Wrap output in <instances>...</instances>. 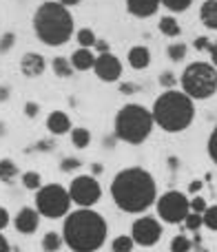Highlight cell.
Returning <instances> with one entry per match:
<instances>
[{"label":"cell","instance_id":"obj_1","mask_svg":"<svg viewBox=\"0 0 217 252\" xmlns=\"http://www.w3.org/2000/svg\"><path fill=\"white\" fill-rule=\"evenodd\" d=\"M111 199L122 213L144 215L157 201L155 177L142 166L122 168L111 182Z\"/></svg>","mask_w":217,"mask_h":252},{"label":"cell","instance_id":"obj_2","mask_svg":"<svg viewBox=\"0 0 217 252\" xmlns=\"http://www.w3.org/2000/svg\"><path fill=\"white\" fill-rule=\"evenodd\" d=\"M60 235L71 252H98L107 244L108 223L93 208H78L65 217Z\"/></svg>","mask_w":217,"mask_h":252},{"label":"cell","instance_id":"obj_3","mask_svg":"<svg viewBox=\"0 0 217 252\" xmlns=\"http://www.w3.org/2000/svg\"><path fill=\"white\" fill-rule=\"evenodd\" d=\"M34 33L47 47H62L73 35V13L58 0H47L34 13Z\"/></svg>","mask_w":217,"mask_h":252},{"label":"cell","instance_id":"obj_4","mask_svg":"<svg viewBox=\"0 0 217 252\" xmlns=\"http://www.w3.org/2000/svg\"><path fill=\"white\" fill-rule=\"evenodd\" d=\"M151 115L155 126H160L166 133H182L195 120V102L184 91L169 89L160 93L151 106Z\"/></svg>","mask_w":217,"mask_h":252},{"label":"cell","instance_id":"obj_5","mask_svg":"<svg viewBox=\"0 0 217 252\" xmlns=\"http://www.w3.org/2000/svg\"><path fill=\"white\" fill-rule=\"evenodd\" d=\"M153 126H155V122H153L151 109H146L142 104H135V102H129V104H124L115 113L113 135L120 142H126L131 146H140L153 133Z\"/></svg>","mask_w":217,"mask_h":252},{"label":"cell","instance_id":"obj_6","mask_svg":"<svg viewBox=\"0 0 217 252\" xmlns=\"http://www.w3.org/2000/svg\"><path fill=\"white\" fill-rule=\"evenodd\" d=\"M180 87L193 102L209 100L217 93V69L211 62H193L180 75Z\"/></svg>","mask_w":217,"mask_h":252},{"label":"cell","instance_id":"obj_7","mask_svg":"<svg viewBox=\"0 0 217 252\" xmlns=\"http://www.w3.org/2000/svg\"><path fill=\"white\" fill-rule=\"evenodd\" d=\"M36 210L40 217L65 219L71 213V197L62 184H47L36 190Z\"/></svg>","mask_w":217,"mask_h":252},{"label":"cell","instance_id":"obj_8","mask_svg":"<svg viewBox=\"0 0 217 252\" xmlns=\"http://www.w3.org/2000/svg\"><path fill=\"white\" fill-rule=\"evenodd\" d=\"M155 210H157V217L164 223H184L186 215L191 213V206H188V197L184 192L169 190L157 197Z\"/></svg>","mask_w":217,"mask_h":252},{"label":"cell","instance_id":"obj_9","mask_svg":"<svg viewBox=\"0 0 217 252\" xmlns=\"http://www.w3.org/2000/svg\"><path fill=\"white\" fill-rule=\"evenodd\" d=\"M67 190H69L71 204L80 206V208H93L102 199V186L93 175H78V177H73Z\"/></svg>","mask_w":217,"mask_h":252},{"label":"cell","instance_id":"obj_10","mask_svg":"<svg viewBox=\"0 0 217 252\" xmlns=\"http://www.w3.org/2000/svg\"><path fill=\"white\" fill-rule=\"evenodd\" d=\"M162 223L157 217L151 215H140L138 219L131 226V237H133L135 246H142V248H151L157 241L162 239Z\"/></svg>","mask_w":217,"mask_h":252},{"label":"cell","instance_id":"obj_11","mask_svg":"<svg viewBox=\"0 0 217 252\" xmlns=\"http://www.w3.org/2000/svg\"><path fill=\"white\" fill-rule=\"evenodd\" d=\"M122 60L113 53H102V56H96V64H93V73L102 80V82H117L122 78Z\"/></svg>","mask_w":217,"mask_h":252},{"label":"cell","instance_id":"obj_12","mask_svg":"<svg viewBox=\"0 0 217 252\" xmlns=\"http://www.w3.org/2000/svg\"><path fill=\"white\" fill-rule=\"evenodd\" d=\"M13 226H16V230L20 235H34L40 226V213L36 208H31V206H25L13 217Z\"/></svg>","mask_w":217,"mask_h":252},{"label":"cell","instance_id":"obj_13","mask_svg":"<svg viewBox=\"0 0 217 252\" xmlns=\"http://www.w3.org/2000/svg\"><path fill=\"white\" fill-rule=\"evenodd\" d=\"M44 69H47V60H44L42 53L29 51L22 56V60H20L22 75H27V78H38V75L44 73Z\"/></svg>","mask_w":217,"mask_h":252},{"label":"cell","instance_id":"obj_14","mask_svg":"<svg viewBox=\"0 0 217 252\" xmlns=\"http://www.w3.org/2000/svg\"><path fill=\"white\" fill-rule=\"evenodd\" d=\"M160 0H126V11L133 18H151L160 9Z\"/></svg>","mask_w":217,"mask_h":252},{"label":"cell","instance_id":"obj_15","mask_svg":"<svg viewBox=\"0 0 217 252\" xmlns=\"http://www.w3.org/2000/svg\"><path fill=\"white\" fill-rule=\"evenodd\" d=\"M126 60H129V66L133 71H144L151 64V51H148V47H144V44H135V47L129 49Z\"/></svg>","mask_w":217,"mask_h":252},{"label":"cell","instance_id":"obj_16","mask_svg":"<svg viewBox=\"0 0 217 252\" xmlns=\"http://www.w3.org/2000/svg\"><path fill=\"white\" fill-rule=\"evenodd\" d=\"M71 118L65 113V111H51L47 118V130L51 135H65L71 133Z\"/></svg>","mask_w":217,"mask_h":252},{"label":"cell","instance_id":"obj_17","mask_svg":"<svg viewBox=\"0 0 217 252\" xmlns=\"http://www.w3.org/2000/svg\"><path fill=\"white\" fill-rule=\"evenodd\" d=\"M71 60V66H73V71H91L93 64H96V53H93V49H75L73 56L69 58Z\"/></svg>","mask_w":217,"mask_h":252},{"label":"cell","instance_id":"obj_18","mask_svg":"<svg viewBox=\"0 0 217 252\" xmlns=\"http://www.w3.org/2000/svg\"><path fill=\"white\" fill-rule=\"evenodd\" d=\"M200 20L206 29L217 31V0H204V2H202Z\"/></svg>","mask_w":217,"mask_h":252},{"label":"cell","instance_id":"obj_19","mask_svg":"<svg viewBox=\"0 0 217 252\" xmlns=\"http://www.w3.org/2000/svg\"><path fill=\"white\" fill-rule=\"evenodd\" d=\"M157 29L166 38H180V33H182V27H180L175 16H162L160 22H157Z\"/></svg>","mask_w":217,"mask_h":252},{"label":"cell","instance_id":"obj_20","mask_svg":"<svg viewBox=\"0 0 217 252\" xmlns=\"http://www.w3.org/2000/svg\"><path fill=\"white\" fill-rule=\"evenodd\" d=\"M69 137H71V144H73L75 148H87L89 144H91V130L84 128V126H73Z\"/></svg>","mask_w":217,"mask_h":252},{"label":"cell","instance_id":"obj_21","mask_svg":"<svg viewBox=\"0 0 217 252\" xmlns=\"http://www.w3.org/2000/svg\"><path fill=\"white\" fill-rule=\"evenodd\" d=\"M18 175H20V170H18L16 161H11V159H0V182L13 184Z\"/></svg>","mask_w":217,"mask_h":252},{"label":"cell","instance_id":"obj_22","mask_svg":"<svg viewBox=\"0 0 217 252\" xmlns=\"http://www.w3.org/2000/svg\"><path fill=\"white\" fill-rule=\"evenodd\" d=\"M75 40H78V44L82 49H93L96 42H98V35L91 27H82V29L75 31Z\"/></svg>","mask_w":217,"mask_h":252},{"label":"cell","instance_id":"obj_23","mask_svg":"<svg viewBox=\"0 0 217 252\" xmlns=\"http://www.w3.org/2000/svg\"><path fill=\"white\" fill-rule=\"evenodd\" d=\"M51 69H53V73H56L58 78H71V75H73V66H71L69 58H62V56L53 58Z\"/></svg>","mask_w":217,"mask_h":252},{"label":"cell","instance_id":"obj_24","mask_svg":"<svg viewBox=\"0 0 217 252\" xmlns=\"http://www.w3.org/2000/svg\"><path fill=\"white\" fill-rule=\"evenodd\" d=\"M62 246H65V239H62V235H58V232H47V235L42 237L44 252H58Z\"/></svg>","mask_w":217,"mask_h":252},{"label":"cell","instance_id":"obj_25","mask_svg":"<svg viewBox=\"0 0 217 252\" xmlns=\"http://www.w3.org/2000/svg\"><path fill=\"white\" fill-rule=\"evenodd\" d=\"M186 53H188V44L184 42H171L166 47V56H169L171 62H182L186 58Z\"/></svg>","mask_w":217,"mask_h":252},{"label":"cell","instance_id":"obj_26","mask_svg":"<svg viewBox=\"0 0 217 252\" xmlns=\"http://www.w3.org/2000/svg\"><path fill=\"white\" fill-rule=\"evenodd\" d=\"M135 241L131 235H117L115 239L111 241V250L113 252H133Z\"/></svg>","mask_w":217,"mask_h":252},{"label":"cell","instance_id":"obj_27","mask_svg":"<svg viewBox=\"0 0 217 252\" xmlns=\"http://www.w3.org/2000/svg\"><path fill=\"white\" fill-rule=\"evenodd\" d=\"M22 186L27 188V190H38V188H42V177H40V173H36V170H27V173H22Z\"/></svg>","mask_w":217,"mask_h":252},{"label":"cell","instance_id":"obj_28","mask_svg":"<svg viewBox=\"0 0 217 252\" xmlns=\"http://www.w3.org/2000/svg\"><path fill=\"white\" fill-rule=\"evenodd\" d=\"M193 241L186 235H175L171 239V252H191Z\"/></svg>","mask_w":217,"mask_h":252},{"label":"cell","instance_id":"obj_29","mask_svg":"<svg viewBox=\"0 0 217 252\" xmlns=\"http://www.w3.org/2000/svg\"><path fill=\"white\" fill-rule=\"evenodd\" d=\"M162 4H164L169 11H173V13H182V11H186L188 7L193 4V0H160Z\"/></svg>","mask_w":217,"mask_h":252},{"label":"cell","instance_id":"obj_30","mask_svg":"<svg viewBox=\"0 0 217 252\" xmlns=\"http://www.w3.org/2000/svg\"><path fill=\"white\" fill-rule=\"evenodd\" d=\"M184 226H186L188 232H200V228L204 226V219H202V215H197V213H188L186 219H184Z\"/></svg>","mask_w":217,"mask_h":252},{"label":"cell","instance_id":"obj_31","mask_svg":"<svg viewBox=\"0 0 217 252\" xmlns=\"http://www.w3.org/2000/svg\"><path fill=\"white\" fill-rule=\"evenodd\" d=\"M202 219H204V226L209 228V230L217 232V204L209 206V208L204 210V215H202Z\"/></svg>","mask_w":217,"mask_h":252},{"label":"cell","instance_id":"obj_32","mask_svg":"<svg viewBox=\"0 0 217 252\" xmlns=\"http://www.w3.org/2000/svg\"><path fill=\"white\" fill-rule=\"evenodd\" d=\"M206 151H209V157L213 164H217V126L211 130L209 135V142H206Z\"/></svg>","mask_w":217,"mask_h":252},{"label":"cell","instance_id":"obj_33","mask_svg":"<svg viewBox=\"0 0 217 252\" xmlns=\"http://www.w3.org/2000/svg\"><path fill=\"white\" fill-rule=\"evenodd\" d=\"M160 84L169 91V89H173L175 84H180V80H178V75H175L173 71H162L160 73Z\"/></svg>","mask_w":217,"mask_h":252},{"label":"cell","instance_id":"obj_34","mask_svg":"<svg viewBox=\"0 0 217 252\" xmlns=\"http://www.w3.org/2000/svg\"><path fill=\"white\" fill-rule=\"evenodd\" d=\"M188 206H191V213H197V215H204V210L209 208V204H206L204 197L195 195L193 199H188Z\"/></svg>","mask_w":217,"mask_h":252},{"label":"cell","instance_id":"obj_35","mask_svg":"<svg viewBox=\"0 0 217 252\" xmlns=\"http://www.w3.org/2000/svg\"><path fill=\"white\" fill-rule=\"evenodd\" d=\"M13 44H16V33H11V31L2 33V38H0V53H9L13 49Z\"/></svg>","mask_w":217,"mask_h":252},{"label":"cell","instance_id":"obj_36","mask_svg":"<svg viewBox=\"0 0 217 252\" xmlns=\"http://www.w3.org/2000/svg\"><path fill=\"white\" fill-rule=\"evenodd\" d=\"M80 166H82V161H80L78 157H67V159H62L60 170H62V173H71V170L80 168Z\"/></svg>","mask_w":217,"mask_h":252},{"label":"cell","instance_id":"obj_37","mask_svg":"<svg viewBox=\"0 0 217 252\" xmlns=\"http://www.w3.org/2000/svg\"><path fill=\"white\" fill-rule=\"evenodd\" d=\"M193 47H195L197 51H209V47H211V40L206 38V35H200V38H195V42H193Z\"/></svg>","mask_w":217,"mask_h":252},{"label":"cell","instance_id":"obj_38","mask_svg":"<svg viewBox=\"0 0 217 252\" xmlns=\"http://www.w3.org/2000/svg\"><path fill=\"white\" fill-rule=\"evenodd\" d=\"M9 223H11V217H9V210L0 206V232H2L4 228L9 226Z\"/></svg>","mask_w":217,"mask_h":252},{"label":"cell","instance_id":"obj_39","mask_svg":"<svg viewBox=\"0 0 217 252\" xmlns=\"http://www.w3.org/2000/svg\"><path fill=\"white\" fill-rule=\"evenodd\" d=\"M93 49L98 51V56H102V53H111V44H108L107 40H100V38H98V42H96Z\"/></svg>","mask_w":217,"mask_h":252},{"label":"cell","instance_id":"obj_40","mask_svg":"<svg viewBox=\"0 0 217 252\" xmlns=\"http://www.w3.org/2000/svg\"><path fill=\"white\" fill-rule=\"evenodd\" d=\"M38 111H40V106L36 104V102H27V106H25L27 118H36V115H38Z\"/></svg>","mask_w":217,"mask_h":252},{"label":"cell","instance_id":"obj_41","mask_svg":"<svg viewBox=\"0 0 217 252\" xmlns=\"http://www.w3.org/2000/svg\"><path fill=\"white\" fill-rule=\"evenodd\" d=\"M209 53H211V64H213L215 69H217V42H211Z\"/></svg>","mask_w":217,"mask_h":252},{"label":"cell","instance_id":"obj_42","mask_svg":"<svg viewBox=\"0 0 217 252\" xmlns=\"http://www.w3.org/2000/svg\"><path fill=\"white\" fill-rule=\"evenodd\" d=\"M0 252H11V248H9V241L4 239L2 232H0Z\"/></svg>","mask_w":217,"mask_h":252},{"label":"cell","instance_id":"obj_43","mask_svg":"<svg viewBox=\"0 0 217 252\" xmlns=\"http://www.w3.org/2000/svg\"><path fill=\"white\" fill-rule=\"evenodd\" d=\"M7 100H9V89L0 87V102H7Z\"/></svg>","mask_w":217,"mask_h":252},{"label":"cell","instance_id":"obj_44","mask_svg":"<svg viewBox=\"0 0 217 252\" xmlns=\"http://www.w3.org/2000/svg\"><path fill=\"white\" fill-rule=\"evenodd\" d=\"M60 4H65V7H75V4H80L82 0H58Z\"/></svg>","mask_w":217,"mask_h":252},{"label":"cell","instance_id":"obj_45","mask_svg":"<svg viewBox=\"0 0 217 252\" xmlns=\"http://www.w3.org/2000/svg\"><path fill=\"white\" fill-rule=\"evenodd\" d=\"M120 91L122 93H133L135 87H131V84H120Z\"/></svg>","mask_w":217,"mask_h":252},{"label":"cell","instance_id":"obj_46","mask_svg":"<svg viewBox=\"0 0 217 252\" xmlns=\"http://www.w3.org/2000/svg\"><path fill=\"white\" fill-rule=\"evenodd\" d=\"M202 188V182H191V186H188V190L191 192H197Z\"/></svg>","mask_w":217,"mask_h":252},{"label":"cell","instance_id":"obj_47","mask_svg":"<svg viewBox=\"0 0 217 252\" xmlns=\"http://www.w3.org/2000/svg\"><path fill=\"white\" fill-rule=\"evenodd\" d=\"M102 173V166L100 164H93V177H96V175H100Z\"/></svg>","mask_w":217,"mask_h":252}]
</instances>
